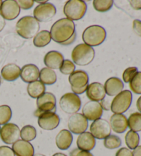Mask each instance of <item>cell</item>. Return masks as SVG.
<instances>
[{
    "mask_svg": "<svg viewBox=\"0 0 141 156\" xmlns=\"http://www.w3.org/2000/svg\"><path fill=\"white\" fill-rule=\"evenodd\" d=\"M55 96L50 92H45L38 98H37V109L34 112V115L38 117L42 113L55 112L56 113Z\"/></svg>",
    "mask_w": 141,
    "mask_h": 156,
    "instance_id": "8",
    "label": "cell"
},
{
    "mask_svg": "<svg viewBox=\"0 0 141 156\" xmlns=\"http://www.w3.org/2000/svg\"><path fill=\"white\" fill-rule=\"evenodd\" d=\"M0 156H15L12 148L8 146L0 147Z\"/></svg>",
    "mask_w": 141,
    "mask_h": 156,
    "instance_id": "39",
    "label": "cell"
},
{
    "mask_svg": "<svg viewBox=\"0 0 141 156\" xmlns=\"http://www.w3.org/2000/svg\"><path fill=\"white\" fill-rule=\"evenodd\" d=\"M121 140L118 136L115 135H110L104 139L103 144L108 149H117L121 145Z\"/></svg>",
    "mask_w": 141,
    "mask_h": 156,
    "instance_id": "33",
    "label": "cell"
},
{
    "mask_svg": "<svg viewBox=\"0 0 141 156\" xmlns=\"http://www.w3.org/2000/svg\"><path fill=\"white\" fill-rule=\"evenodd\" d=\"M17 2L20 9L23 10L31 9L33 6L34 3V2L32 1V0H19Z\"/></svg>",
    "mask_w": 141,
    "mask_h": 156,
    "instance_id": "38",
    "label": "cell"
},
{
    "mask_svg": "<svg viewBox=\"0 0 141 156\" xmlns=\"http://www.w3.org/2000/svg\"><path fill=\"white\" fill-rule=\"evenodd\" d=\"M106 38V31L101 26L93 25L85 29L82 39L85 44L90 47L98 46L103 43Z\"/></svg>",
    "mask_w": 141,
    "mask_h": 156,
    "instance_id": "3",
    "label": "cell"
},
{
    "mask_svg": "<svg viewBox=\"0 0 141 156\" xmlns=\"http://www.w3.org/2000/svg\"><path fill=\"white\" fill-rule=\"evenodd\" d=\"M0 131H1V127H0Z\"/></svg>",
    "mask_w": 141,
    "mask_h": 156,
    "instance_id": "54",
    "label": "cell"
},
{
    "mask_svg": "<svg viewBox=\"0 0 141 156\" xmlns=\"http://www.w3.org/2000/svg\"><path fill=\"white\" fill-rule=\"evenodd\" d=\"M20 8L15 0H6L0 7V15L5 20L11 21L17 18L20 13Z\"/></svg>",
    "mask_w": 141,
    "mask_h": 156,
    "instance_id": "14",
    "label": "cell"
},
{
    "mask_svg": "<svg viewBox=\"0 0 141 156\" xmlns=\"http://www.w3.org/2000/svg\"><path fill=\"white\" fill-rule=\"evenodd\" d=\"M103 112L102 107L99 102H88L82 109V114L88 120L94 121L101 118Z\"/></svg>",
    "mask_w": 141,
    "mask_h": 156,
    "instance_id": "15",
    "label": "cell"
},
{
    "mask_svg": "<svg viewBox=\"0 0 141 156\" xmlns=\"http://www.w3.org/2000/svg\"><path fill=\"white\" fill-rule=\"evenodd\" d=\"M5 25H6V21L4 18L0 15V32L2 31V30L4 28Z\"/></svg>",
    "mask_w": 141,
    "mask_h": 156,
    "instance_id": "47",
    "label": "cell"
},
{
    "mask_svg": "<svg viewBox=\"0 0 141 156\" xmlns=\"http://www.w3.org/2000/svg\"><path fill=\"white\" fill-rule=\"evenodd\" d=\"M20 137L21 140L27 142L32 141L37 137V130L33 126L26 125L20 131Z\"/></svg>",
    "mask_w": 141,
    "mask_h": 156,
    "instance_id": "30",
    "label": "cell"
},
{
    "mask_svg": "<svg viewBox=\"0 0 141 156\" xmlns=\"http://www.w3.org/2000/svg\"><path fill=\"white\" fill-rule=\"evenodd\" d=\"M138 72V68L136 67H130L127 68L123 74V79L125 83H129Z\"/></svg>",
    "mask_w": 141,
    "mask_h": 156,
    "instance_id": "37",
    "label": "cell"
},
{
    "mask_svg": "<svg viewBox=\"0 0 141 156\" xmlns=\"http://www.w3.org/2000/svg\"><path fill=\"white\" fill-rule=\"evenodd\" d=\"M90 133L94 138L103 140L106 138L111 134V127L107 120L102 118L94 120L89 127Z\"/></svg>",
    "mask_w": 141,
    "mask_h": 156,
    "instance_id": "11",
    "label": "cell"
},
{
    "mask_svg": "<svg viewBox=\"0 0 141 156\" xmlns=\"http://www.w3.org/2000/svg\"><path fill=\"white\" fill-rule=\"evenodd\" d=\"M52 156H67V155L62 153H56L55 154H54Z\"/></svg>",
    "mask_w": 141,
    "mask_h": 156,
    "instance_id": "49",
    "label": "cell"
},
{
    "mask_svg": "<svg viewBox=\"0 0 141 156\" xmlns=\"http://www.w3.org/2000/svg\"><path fill=\"white\" fill-rule=\"evenodd\" d=\"M33 156H45V155H43V154H40V153H37V154H35Z\"/></svg>",
    "mask_w": 141,
    "mask_h": 156,
    "instance_id": "51",
    "label": "cell"
},
{
    "mask_svg": "<svg viewBox=\"0 0 141 156\" xmlns=\"http://www.w3.org/2000/svg\"><path fill=\"white\" fill-rule=\"evenodd\" d=\"M130 5L135 10H141V1H129Z\"/></svg>",
    "mask_w": 141,
    "mask_h": 156,
    "instance_id": "44",
    "label": "cell"
},
{
    "mask_svg": "<svg viewBox=\"0 0 141 156\" xmlns=\"http://www.w3.org/2000/svg\"><path fill=\"white\" fill-rule=\"evenodd\" d=\"M76 38H77V34H76V33L74 34V35H73L71 38H70L68 41H67L66 42H65V43H63V44H62L61 45H70V44H72L73 42H74V41H75V39H76Z\"/></svg>",
    "mask_w": 141,
    "mask_h": 156,
    "instance_id": "46",
    "label": "cell"
},
{
    "mask_svg": "<svg viewBox=\"0 0 141 156\" xmlns=\"http://www.w3.org/2000/svg\"><path fill=\"white\" fill-rule=\"evenodd\" d=\"M78 149L85 151H90L96 145V139L90 132L85 131L79 134L77 140Z\"/></svg>",
    "mask_w": 141,
    "mask_h": 156,
    "instance_id": "20",
    "label": "cell"
},
{
    "mask_svg": "<svg viewBox=\"0 0 141 156\" xmlns=\"http://www.w3.org/2000/svg\"><path fill=\"white\" fill-rule=\"evenodd\" d=\"M87 11V4L82 0H70L65 4L63 12L67 19L78 21L82 19Z\"/></svg>",
    "mask_w": 141,
    "mask_h": 156,
    "instance_id": "5",
    "label": "cell"
},
{
    "mask_svg": "<svg viewBox=\"0 0 141 156\" xmlns=\"http://www.w3.org/2000/svg\"><path fill=\"white\" fill-rule=\"evenodd\" d=\"M70 156H94L92 153L89 151H82L77 149H73L71 152L70 153Z\"/></svg>",
    "mask_w": 141,
    "mask_h": 156,
    "instance_id": "40",
    "label": "cell"
},
{
    "mask_svg": "<svg viewBox=\"0 0 141 156\" xmlns=\"http://www.w3.org/2000/svg\"><path fill=\"white\" fill-rule=\"evenodd\" d=\"M69 83L71 87L81 88L88 85L89 77L87 72L83 70H76L69 76Z\"/></svg>",
    "mask_w": 141,
    "mask_h": 156,
    "instance_id": "23",
    "label": "cell"
},
{
    "mask_svg": "<svg viewBox=\"0 0 141 156\" xmlns=\"http://www.w3.org/2000/svg\"><path fill=\"white\" fill-rule=\"evenodd\" d=\"M128 127L135 132L141 131V113L135 112L129 115L127 120Z\"/></svg>",
    "mask_w": 141,
    "mask_h": 156,
    "instance_id": "29",
    "label": "cell"
},
{
    "mask_svg": "<svg viewBox=\"0 0 141 156\" xmlns=\"http://www.w3.org/2000/svg\"><path fill=\"white\" fill-rule=\"evenodd\" d=\"M56 12V7L52 4L46 2L38 5L33 11L34 18L38 22H48L52 20Z\"/></svg>",
    "mask_w": 141,
    "mask_h": 156,
    "instance_id": "9",
    "label": "cell"
},
{
    "mask_svg": "<svg viewBox=\"0 0 141 156\" xmlns=\"http://www.w3.org/2000/svg\"><path fill=\"white\" fill-rule=\"evenodd\" d=\"M125 140V143L129 149H134L139 144L140 137L136 132L130 130L126 133Z\"/></svg>",
    "mask_w": 141,
    "mask_h": 156,
    "instance_id": "31",
    "label": "cell"
},
{
    "mask_svg": "<svg viewBox=\"0 0 141 156\" xmlns=\"http://www.w3.org/2000/svg\"><path fill=\"white\" fill-rule=\"evenodd\" d=\"M50 33L54 41L62 44L74 35L75 24L74 21L67 18L61 19L53 24Z\"/></svg>",
    "mask_w": 141,
    "mask_h": 156,
    "instance_id": "1",
    "label": "cell"
},
{
    "mask_svg": "<svg viewBox=\"0 0 141 156\" xmlns=\"http://www.w3.org/2000/svg\"><path fill=\"white\" fill-rule=\"evenodd\" d=\"M75 68L76 67L74 63L70 60L66 59V60L63 61V63H62L61 68H59V69H60V72L63 74L70 75L74 72Z\"/></svg>",
    "mask_w": 141,
    "mask_h": 156,
    "instance_id": "36",
    "label": "cell"
},
{
    "mask_svg": "<svg viewBox=\"0 0 141 156\" xmlns=\"http://www.w3.org/2000/svg\"><path fill=\"white\" fill-rule=\"evenodd\" d=\"M136 106H137V109H138V111L141 113V96L138 98V99L137 103H136Z\"/></svg>",
    "mask_w": 141,
    "mask_h": 156,
    "instance_id": "48",
    "label": "cell"
},
{
    "mask_svg": "<svg viewBox=\"0 0 141 156\" xmlns=\"http://www.w3.org/2000/svg\"><path fill=\"white\" fill-rule=\"evenodd\" d=\"M133 156H141V146H138L132 151Z\"/></svg>",
    "mask_w": 141,
    "mask_h": 156,
    "instance_id": "45",
    "label": "cell"
},
{
    "mask_svg": "<svg viewBox=\"0 0 141 156\" xmlns=\"http://www.w3.org/2000/svg\"><path fill=\"white\" fill-rule=\"evenodd\" d=\"M51 36L49 31L42 30L38 33L34 37L33 44L37 48H43L50 44Z\"/></svg>",
    "mask_w": 141,
    "mask_h": 156,
    "instance_id": "28",
    "label": "cell"
},
{
    "mask_svg": "<svg viewBox=\"0 0 141 156\" xmlns=\"http://www.w3.org/2000/svg\"><path fill=\"white\" fill-rule=\"evenodd\" d=\"M110 125L111 129L116 133H123L128 127L127 118L123 114H113L110 118Z\"/></svg>",
    "mask_w": 141,
    "mask_h": 156,
    "instance_id": "18",
    "label": "cell"
},
{
    "mask_svg": "<svg viewBox=\"0 0 141 156\" xmlns=\"http://www.w3.org/2000/svg\"><path fill=\"white\" fill-rule=\"evenodd\" d=\"M129 87L132 91L141 94V72H138L129 82Z\"/></svg>",
    "mask_w": 141,
    "mask_h": 156,
    "instance_id": "35",
    "label": "cell"
},
{
    "mask_svg": "<svg viewBox=\"0 0 141 156\" xmlns=\"http://www.w3.org/2000/svg\"><path fill=\"white\" fill-rule=\"evenodd\" d=\"M12 118V110L9 105L0 106V125L9 123Z\"/></svg>",
    "mask_w": 141,
    "mask_h": 156,
    "instance_id": "34",
    "label": "cell"
},
{
    "mask_svg": "<svg viewBox=\"0 0 141 156\" xmlns=\"http://www.w3.org/2000/svg\"><path fill=\"white\" fill-rule=\"evenodd\" d=\"M40 81L44 85H51L55 83L57 79L56 74L53 69L48 68L42 69L39 73Z\"/></svg>",
    "mask_w": 141,
    "mask_h": 156,
    "instance_id": "27",
    "label": "cell"
},
{
    "mask_svg": "<svg viewBox=\"0 0 141 156\" xmlns=\"http://www.w3.org/2000/svg\"><path fill=\"white\" fill-rule=\"evenodd\" d=\"M12 149L17 156H33L34 149L31 143L23 140H19L13 144Z\"/></svg>",
    "mask_w": 141,
    "mask_h": 156,
    "instance_id": "21",
    "label": "cell"
},
{
    "mask_svg": "<svg viewBox=\"0 0 141 156\" xmlns=\"http://www.w3.org/2000/svg\"><path fill=\"white\" fill-rule=\"evenodd\" d=\"M2 2H2V0H0V7H1V5H2Z\"/></svg>",
    "mask_w": 141,
    "mask_h": 156,
    "instance_id": "52",
    "label": "cell"
},
{
    "mask_svg": "<svg viewBox=\"0 0 141 156\" xmlns=\"http://www.w3.org/2000/svg\"><path fill=\"white\" fill-rule=\"evenodd\" d=\"M27 91L31 97L33 98H38L43 95L45 91V86L40 80L29 83L27 87Z\"/></svg>",
    "mask_w": 141,
    "mask_h": 156,
    "instance_id": "26",
    "label": "cell"
},
{
    "mask_svg": "<svg viewBox=\"0 0 141 156\" xmlns=\"http://www.w3.org/2000/svg\"><path fill=\"white\" fill-rule=\"evenodd\" d=\"M67 127L70 132L79 134L85 132L88 127V120L79 113L72 114L67 121Z\"/></svg>",
    "mask_w": 141,
    "mask_h": 156,
    "instance_id": "12",
    "label": "cell"
},
{
    "mask_svg": "<svg viewBox=\"0 0 141 156\" xmlns=\"http://www.w3.org/2000/svg\"><path fill=\"white\" fill-rule=\"evenodd\" d=\"M40 71L34 64H27L21 69L20 76L24 82L31 83L36 81L39 78Z\"/></svg>",
    "mask_w": 141,
    "mask_h": 156,
    "instance_id": "17",
    "label": "cell"
},
{
    "mask_svg": "<svg viewBox=\"0 0 141 156\" xmlns=\"http://www.w3.org/2000/svg\"><path fill=\"white\" fill-rule=\"evenodd\" d=\"M39 23L32 16H25L21 18L16 24L17 34L26 39L34 37L39 33Z\"/></svg>",
    "mask_w": 141,
    "mask_h": 156,
    "instance_id": "2",
    "label": "cell"
},
{
    "mask_svg": "<svg viewBox=\"0 0 141 156\" xmlns=\"http://www.w3.org/2000/svg\"><path fill=\"white\" fill-rule=\"evenodd\" d=\"M73 136L69 130L62 129L56 135L55 142L56 147L60 150H67L71 146Z\"/></svg>",
    "mask_w": 141,
    "mask_h": 156,
    "instance_id": "24",
    "label": "cell"
},
{
    "mask_svg": "<svg viewBox=\"0 0 141 156\" xmlns=\"http://www.w3.org/2000/svg\"><path fill=\"white\" fill-rule=\"evenodd\" d=\"M133 30L138 36L141 37V21L135 20L133 21Z\"/></svg>",
    "mask_w": 141,
    "mask_h": 156,
    "instance_id": "41",
    "label": "cell"
},
{
    "mask_svg": "<svg viewBox=\"0 0 141 156\" xmlns=\"http://www.w3.org/2000/svg\"><path fill=\"white\" fill-rule=\"evenodd\" d=\"M60 123V118L55 112H45L38 116V125L43 130H54Z\"/></svg>",
    "mask_w": 141,
    "mask_h": 156,
    "instance_id": "13",
    "label": "cell"
},
{
    "mask_svg": "<svg viewBox=\"0 0 141 156\" xmlns=\"http://www.w3.org/2000/svg\"><path fill=\"white\" fill-rule=\"evenodd\" d=\"M88 86H85V87H83L81 88H74V87H71V89H72V91L74 92V94H83L85 91H86L87 90V88H88Z\"/></svg>",
    "mask_w": 141,
    "mask_h": 156,
    "instance_id": "43",
    "label": "cell"
},
{
    "mask_svg": "<svg viewBox=\"0 0 141 156\" xmlns=\"http://www.w3.org/2000/svg\"><path fill=\"white\" fill-rule=\"evenodd\" d=\"M104 85L100 83H92L88 86L86 90V96L91 101H102L105 97Z\"/></svg>",
    "mask_w": 141,
    "mask_h": 156,
    "instance_id": "16",
    "label": "cell"
},
{
    "mask_svg": "<svg viewBox=\"0 0 141 156\" xmlns=\"http://www.w3.org/2000/svg\"><path fill=\"white\" fill-rule=\"evenodd\" d=\"M59 106L62 111L67 114H76L81 107V98L74 93H66L61 96Z\"/></svg>",
    "mask_w": 141,
    "mask_h": 156,
    "instance_id": "7",
    "label": "cell"
},
{
    "mask_svg": "<svg viewBox=\"0 0 141 156\" xmlns=\"http://www.w3.org/2000/svg\"><path fill=\"white\" fill-rule=\"evenodd\" d=\"M116 156H133L132 152L129 149L125 147H123L117 151L116 153Z\"/></svg>",
    "mask_w": 141,
    "mask_h": 156,
    "instance_id": "42",
    "label": "cell"
},
{
    "mask_svg": "<svg viewBox=\"0 0 141 156\" xmlns=\"http://www.w3.org/2000/svg\"><path fill=\"white\" fill-rule=\"evenodd\" d=\"M113 4L112 0H94L93 6L96 11L104 12L112 9Z\"/></svg>",
    "mask_w": 141,
    "mask_h": 156,
    "instance_id": "32",
    "label": "cell"
},
{
    "mask_svg": "<svg viewBox=\"0 0 141 156\" xmlns=\"http://www.w3.org/2000/svg\"><path fill=\"white\" fill-rule=\"evenodd\" d=\"M64 61L63 56L57 51H50L44 56V64L48 68L51 69H57L61 66Z\"/></svg>",
    "mask_w": 141,
    "mask_h": 156,
    "instance_id": "19",
    "label": "cell"
},
{
    "mask_svg": "<svg viewBox=\"0 0 141 156\" xmlns=\"http://www.w3.org/2000/svg\"><path fill=\"white\" fill-rule=\"evenodd\" d=\"M124 84L122 80L117 77L108 79L105 83L104 88L105 94L110 96H116L123 90Z\"/></svg>",
    "mask_w": 141,
    "mask_h": 156,
    "instance_id": "22",
    "label": "cell"
},
{
    "mask_svg": "<svg viewBox=\"0 0 141 156\" xmlns=\"http://www.w3.org/2000/svg\"><path fill=\"white\" fill-rule=\"evenodd\" d=\"M95 56L93 48L85 44L77 45L72 52V59L75 64L85 66L91 63Z\"/></svg>",
    "mask_w": 141,
    "mask_h": 156,
    "instance_id": "4",
    "label": "cell"
},
{
    "mask_svg": "<svg viewBox=\"0 0 141 156\" xmlns=\"http://www.w3.org/2000/svg\"><path fill=\"white\" fill-rule=\"evenodd\" d=\"M1 83H2V78L0 76V85H1Z\"/></svg>",
    "mask_w": 141,
    "mask_h": 156,
    "instance_id": "53",
    "label": "cell"
},
{
    "mask_svg": "<svg viewBox=\"0 0 141 156\" xmlns=\"http://www.w3.org/2000/svg\"><path fill=\"white\" fill-rule=\"evenodd\" d=\"M21 69L15 63H9L5 66L1 71L2 76L7 81H14L20 76Z\"/></svg>",
    "mask_w": 141,
    "mask_h": 156,
    "instance_id": "25",
    "label": "cell"
},
{
    "mask_svg": "<svg viewBox=\"0 0 141 156\" xmlns=\"http://www.w3.org/2000/svg\"><path fill=\"white\" fill-rule=\"evenodd\" d=\"M20 129L14 123H7L3 125L0 131V138L6 144H13L20 138Z\"/></svg>",
    "mask_w": 141,
    "mask_h": 156,
    "instance_id": "10",
    "label": "cell"
},
{
    "mask_svg": "<svg viewBox=\"0 0 141 156\" xmlns=\"http://www.w3.org/2000/svg\"><path fill=\"white\" fill-rule=\"evenodd\" d=\"M132 94L129 90H124L116 95L112 100L110 109L114 114H123L131 106Z\"/></svg>",
    "mask_w": 141,
    "mask_h": 156,
    "instance_id": "6",
    "label": "cell"
},
{
    "mask_svg": "<svg viewBox=\"0 0 141 156\" xmlns=\"http://www.w3.org/2000/svg\"><path fill=\"white\" fill-rule=\"evenodd\" d=\"M36 2H37V3H41V4H44V3H46V1H36Z\"/></svg>",
    "mask_w": 141,
    "mask_h": 156,
    "instance_id": "50",
    "label": "cell"
}]
</instances>
